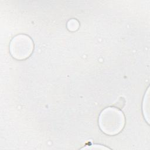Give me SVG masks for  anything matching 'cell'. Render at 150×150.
<instances>
[{
  "label": "cell",
  "mask_w": 150,
  "mask_h": 150,
  "mask_svg": "<svg viewBox=\"0 0 150 150\" xmlns=\"http://www.w3.org/2000/svg\"><path fill=\"white\" fill-rule=\"evenodd\" d=\"M79 27V23L76 19H72L67 22V28L70 31H75L78 29Z\"/></svg>",
  "instance_id": "cell-4"
},
{
  "label": "cell",
  "mask_w": 150,
  "mask_h": 150,
  "mask_svg": "<svg viewBox=\"0 0 150 150\" xmlns=\"http://www.w3.org/2000/svg\"><path fill=\"white\" fill-rule=\"evenodd\" d=\"M99 127L105 134L114 135L123 129L125 117L122 112L115 107H107L103 110L98 118Z\"/></svg>",
  "instance_id": "cell-1"
},
{
  "label": "cell",
  "mask_w": 150,
  "mask_h": 150,
  "mask_svg": "<svg viewBox=\"0 0 150 150\" xmlns=\"http://www.w3.org/2000/svg\"><path fill=\"white\" fill-rule=\"evenodd\" d=\"M34 44L32 39L26 35L19 34L11 40L9 50L12 56L17 60H24L33 52Z\"/></svg>",
  "instance_id": "cell-2"
},
{
  "label": "cell",
  "mask_w": 150,
  "mask_h": 150,
  "mask_svg": "<svg viewBox=\"0 0 150 150\" xmlns=\"http://www.w3.org/2000/svg\"><path fill=\"white\" fill-rule=\"evenodd\" d=\"M149 88H148L146 94L144 96V100H143V104H142V110H143V114L145 117V119L147 121L148 123L149 122Z\"/></svg>",
  "instance_id": "cell-3"
},
{
  "label": "cell",
  "mask_w": 150,
  "mask_h": 150,
  "mask_svg": "<svg viewBox=\"0 0 150 150\" xmlns=\"http://www.w3.org/2000/svg\"><path fill=\"white\" fill-rule=\"evenodd\" d=\"M81 149H109L107 147H105L100 145H91L90 146H86Z\"/></svg>",
  "instance_id": "cell-5"
}]
</instances>
